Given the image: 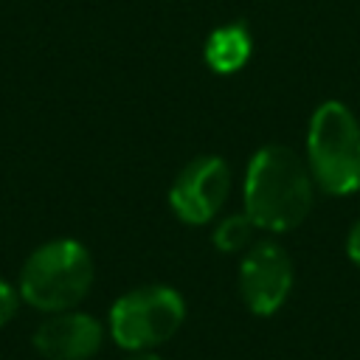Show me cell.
Masks as SVG:
<instances>
[{"label":"cell","mask_w":360,"mask_h":360,"mask_svg":"<svg viewBox=\"0 0 360 360\" xmlns=\"http://www.w3.org/2000/svg\"><path fill=\"white\" fill-rule=\"evenodd\" d=\"M312 208V180L290 146H262L245 177V214L256 228L292 231Z\"/></svg>","instance_id":"cell-1"},{"label":"cell","mask_w":360,"mask_h":360,"mask_svg":"<svg viewBox=\"0 0 360 360\" xmlns=\"http://www.w3.org/2000/svg\"><path fill=\"white\" fill-rule=\"evenodd\" d=\"M93 284V259L76 239H53L39 245L20 270V298L39 312L73 309Z\"/></svg>","instance_id":"cell-2"},{"label":"cell","mask_w":360,"mask_h":360,"mask_svg":"<svg viewBox=\"0 0 360 360\" xmlns=\"http://www.w3.org/2000/svg\"><path fill=\"white\" fill-rule=\"evenodd\" d=\"M309 166L326 194L360 188V127L346 104L326 101L315 110L307 138Z\"/></svg>","instance_id":"cell-3"},{"label":"cell","mask_w":360,"mask_h":360,"mask_svg":"<svg viewBox=\"0 0 360 360\" xmlns=\"http://www.w3.org/2000/svg\"><path fill=\"white\" fill-rule=\"evenodd\" d=\"M186 318L183 295L166 284H146L124 292L110 309V335L127 352L166 343Z\"/></svg>","instance_id":"cell-4"},{"label":"cell","mask_w":360,"mask_h":360,"mask_svg":"<svg viewBox=\"0 0 360 360\" xmlns=\"http://www.w3.org/2000/svg\"><path fill=\"white\" fill-rule=\"evenodd\" d=\"M292 290V262L276 242L253 245L239 264V292L253 315H273Z\"/></svg>","instance_id":"cell-5"},{"label":"cell","mask_w":360,"mask_h":360,"mask_svg":"<svg viewBox=\"0 0 360 360\" xmlns=\"http://www.w3.org/2000/svg\"><path fill=\"white\" fill-rule=\"evenodd\" d=\"M231 186V172L225 160L208 155V158H194L177 177L169 191L172 211L188 222V225H202L217 217L228 197Z\"/></svg>","instance_id":"cell-6"},{"label":"cell","mask_w":360,"mask_h":360,"mask_svg":"<svg viewBox=\"0 0 360 360\" xmlns=\"http://www.w3.org/2000/svg\"><path fill=\"white\" fill-rule=\"evenodd\" d=\"M104 343L101 323L76 309L48 315L34 332V349L45 360H90Z\"/></svg>","instance_id":"cell-7"},{"label":"cell","mask_w":360,"mask_h":360,"mask_svg":"<svg viewBox=\"0 0 360 360\" xmlns=\"http://www.w3.org/2000/svg\"><path fill=\"white\" fill-rule=\"evenodd\" d=\"M250 59V34L245 25L217 28L205 42V62L217 73H236Z\"/></svg>","instance_id":"cell-8"},{"label":"cell","mask_w":360,"mask_h":360,"mask_svg":"<svg viewBox=\"0 0 360 360\" xmlns=\"http://www.w3.org/2000/svg\"><path fill=\"white\" fill-rule=\"evenodd\" d=\"M253 228H256V225L250 222L248 214H233V217L222 219V222L217 225V231H214V245H217V250H222V253H236V250L248 248Z\"/></svg>","instance_id":"cell-9"},{"label":"cell","mask_w":360,"mask_h":360,"mask_svg":"<svg viewBox=\"0 0 360 360\" xmlns=\"http://www.w3.org/2000/svg\"><path fill=\"white\" fill-rule=\"evenodd\" d=\"M20 301H22V298H20V290L0 278V326H6V323L17 315Z\"/></svg>","instance_id":"cell-10"},{"label":"cell","mask_w":360,"mask_h":360,"mask_svg":"<svg viewBox=\"0 0 360 360\" xmlns=\"http://www.w3.org/2000/svg\"><path fill=\"white\" fill-rule=\"evenodd\" d=\"M346 253L354 264H360V219L354 222V228L349 231V239H346Z\"/></svg>","instance_id":"cell-11"},{"label":"cell","mask_w":360,"mask_h":360,"mask_svg":"<svg viewBox=\"0 0 360 360\" xmlns=\"http://www.w3.org/2000/svg\"><path fill=\"white\" fill-rule=\"evenodd\" d=\"M124 360H163L160 354H155L152 349H143V352H129Z\"/></svg>","instance_id":"cell-12"}]
</instances>
